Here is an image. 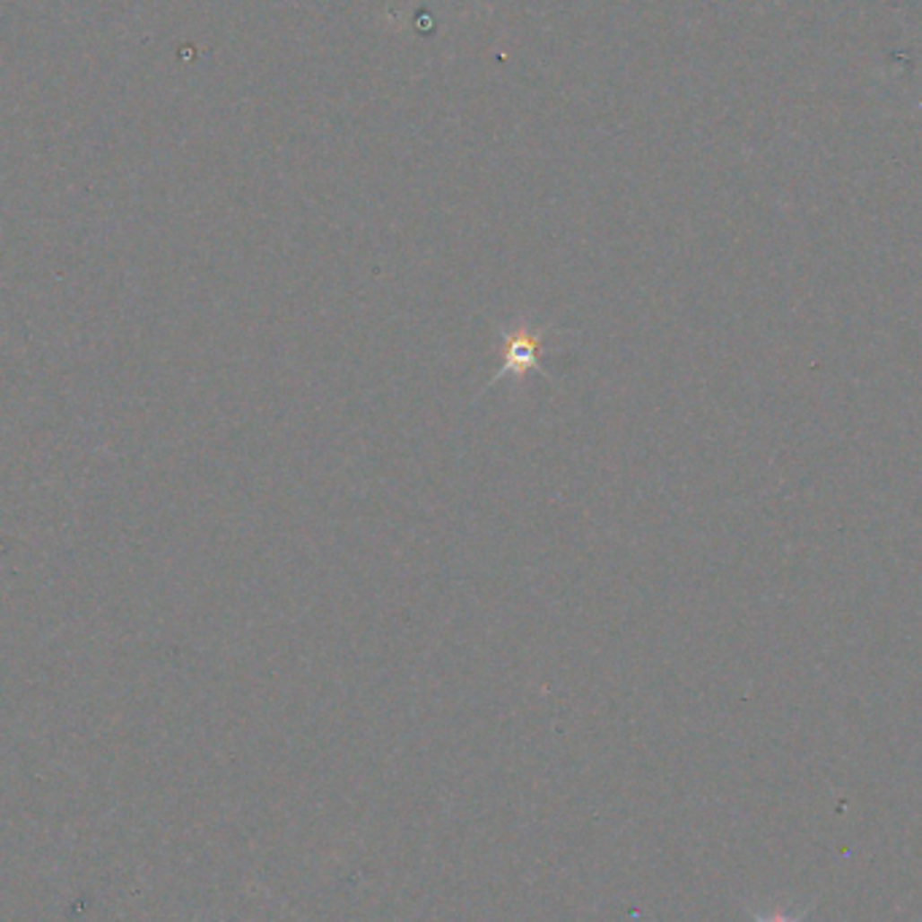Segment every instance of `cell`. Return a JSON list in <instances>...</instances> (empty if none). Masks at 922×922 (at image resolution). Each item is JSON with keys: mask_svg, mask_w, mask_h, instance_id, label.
<instances>
[{"mask_svg": "<svg viewBox=\"0 0 922 922\" xmlns=\"http://www.w3.org/2000/svg\"><path fill=\"white\" fill-rule=\"evenodd\" d=\"M537 359V345L532 340H518L513 343V353H508V364L510 367H532Z\"/></svg>", "mask_w": 922, "mask_h": 922, "instance_id": "6da1fadb", "label": "cell"}, {"mask_svg": "<svg viewBox=\"0 0 922 922\" xmlns=\"http://www.w3.org/2000/svg\"><path fill=\"white\" fill-rule=\"evenodd\" d=\"M812 911V903L806 909H801L798 914H782V911H752L750 909V917L752 922H804V917Z\"/></svg>", "mask_w": 922, "mask_h": 922, "instance_id": "7a4b0ae2", "label": "cell"}]
</instances>
